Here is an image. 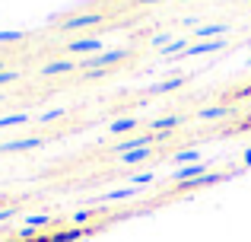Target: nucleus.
I'll use <instances>...</instances> for the list:
<instances>
[{"instance_id":"obj_30","label":"nucleus","mask_w":251,"mask_h":242,"mask_svg":"<svg viewBox=\"0 0 251 242\" xmlns=\"http://www.w3.org/2000/svg\"><path fill=\"white\" fill-rule=\"evenodd\" d=\"M178 3H184V0H178Z\"/></svg>"},{"instance_id":"obj_10","label":"nucleus","mask_w":251,"mask_h":242,"mask_svg":"<svg viewBox=\"0 0 251 242\" xmlns=\"http://www.w3.org/2000/svg\"><path fill=\"white\" fill-rule=\"evenodd\" d=\"M201 150H175V153H172V162H175L178 169L181 166H194V162H201Z\"/></svg>"},{"instance_id":"obj_12","label":"nucleus","mask_w":251,"mask_h":242,"mask_svg":"<svg viewBox=\"0 0 251 242\" xmlns=\"http://www.w3.org/2000/svg\"><path fill=\"white\" fill-rule=\"evenodd\" d=\"M184 86L181 77H172V80H162V83H153V86H147V96H162V93H172V89Z\"/></svg>"},{"instance_id":"obj_3","label":"nucleus","mask_w":251,"mask_h":242,"mask_svg":"<svg viewBox=\"0 0 251 242\" xmlns=\"http://www.w3.org/2000/svg\"><path fill=\"white\" fill-rule=\"evenodd\" d=\"M102 13H83V16H67L61 19V32H74V29H86V26H99Z\"/></svg>"},{"instance_id":"obj_26","label":"nucleus","mask_w":251,"mask_h":242,"mask_svg":"<svg viewBox=\"0 0 251 242\" xmlns=\"http://www.w3.org/2000/svg\"><path fill=\"white\" fill-rule=\"evenodd\" d=\"M16 236H19V239H35V236H38V233H35V230H32V226H23V230H19V233H16Z\"/></svg>"},{"instance_id":"obj_8","label":"nucleus","mask_w":251,"mask_h":242,"mask_svg":"<svg viewBox=\"0 0 251 242\" xmlns=\"http://www.w3.org/2000/svg\"><path fill=\"white\" fill-rule=\"evenodd\" d=\"M92 233V226H67V230L54 233L48 242H76V239H86Z\"/></svg>"},{"instance_id":"obj_2","label":"nucleus","mask_w":251,"mask_h":242,"mask_svg":"<svg viewBox=\"0 0 251 242\" xmlns=\"http://www.w3.org/2000/svg\"><path fill=\"white\" fill-rule=\"evenodd\" d=\"M229 175H232V172H229ZM229 175H223V172H207V175H201V179H191V182H175L169 194H181V191H191V188H210V185H220V182H226Z\"/></svg>"},{"instance_id":"obj_27","label":"nucleus","mask_w":251,"mask_h":242,"mask_svg":"<svg viewBox=\"0 0 251 242\" xmlns=\"http://www.w3.org/2000/svg\"><path fill=\"white\" fill-rule=\"evenodd\" d=\"M16 211H19V207H3V211H0V223L10 220V217H16Z\"/></svg>"},{"instance_id":"obj_16","label":"nucleus","mask_w":251,"mask_h":242,"mask_svg":"<svg viewBox=\"0 0 251 242\" xmlns=\"http://www.w3.org/2000/svg\"><path fill=\"white\" fill-rule=\"evenodd\" d=\"M134 128H137V118H130V115H127V118L111 121V124H108V134L118 137V134H127V131H134Z\"/></svg>"},{"instance_id":"obj_15","label":"nucleus","mask_w":251,"mask_h":242,"mask_svg":"<svg viewBox=\"0 0 251 242\" xmlns=\"http://www.w3.org/2000/svg\"><path fill=\"white\" fill-rule=\"evenodd\" d=\"M229 112H232L229 106H210V108H201L197 118H201V121H216V118H226Z\"/></svg>"},{"instance_id":"obj_6","label":"nucleus","mask_w":251,"mask_h":242,"mask_svg":"<svg viewBox=\"0 0 251 242\" xmlns=\"http://www.w3.org/2000/svg\"><path fill=\"white\" fill-rule=\"evenodd\" d=\"M143 188L137 185H121V188H111V191L99 194V204H108V201H124V198H134V194H140Z\"/></svg>"},{"instance_id":"obj_17","label":"nucleus","mask_w":251,"mask_h":242,"mask_svg":"<svg viewBox=\"0 0 251 242\" xmlns=\"http://www.w3.org/2000/svg\"><path fill=\"white\" fill-rule=\"evenodd\" d=\"M147 156H153V153H150V147H143V150H130V153H121L118 160H121L124 166H140Z\"/></svg>"},{"instance_id":"obj_4","label":"nucleus","mask_w":251,"mask_h":242,"mask_svg":"<svg viewBox=\"0 0 251 242\" xmlns=\"http://www.w3.org/2000/svg\"><path fill=\"white\" fill-rule=\"evenodd\" d=\"M194 35L201 38V42H216V38H226V35H229V26H226V23L201 26V29H194Z\"/></svg>"},{"instance_id":"obj_18","label":"nucleus","mask_w":251,"mask_h":242,"mask_svg":"<svg viewBox=\"0 0 251 242\" xmlns=\"http://www.w3.org/2000/svg\"><path fill=\"white\" fill-rule=\"evenodd\" d=\"M184 118L181 115H166V118H156V121H150V131H166V128H178Z\"/></svg>"},{"instance_id":"obj_19","label":"nucleus","mask_w":251,"mask_h":242,"mask_svg":"<svg viewBox=\"0 0 251 242\" xmlns=\"http://www.w3.org/2000/svg\"><path fill=\"white\" fill-rule=\"evenodd\" d=\"M13 124H29V112H16V115H3L0 128H13Z\"/></svg>"},{"instance_id":"obj_28","label":"nucleus","mask_w":251,"mask_h":242,"mask_svg":"<svg viewBox=\"0 0 251 242\" xmlns=\"http://www.w3.org/2000/svg\"><path fill=\"white\" fill-rule=\"evenodd\" d=\"M134 3H162V0H134Z\"/></svg>"},{"instance_id":"obj_9","label":"nucleus","mask_w":251,"mask_h":242,"mask_svg":"<svg viewBox=\"0 0 251 242\" xmlns=\"http://www.w3.org/2000/svg\"><path fill=\"white\" fill-rule=\"evenodd\" d=\"M156 140V134H147V137H130V140H121L115 147V153L121 156V153H130V150H143V147H150V143Z\"/></svg>"},{"instance_id":"obj_29","label":"nucleus","mask_w":251,"mask_h":242,"mask_svg":"<svg viewBox=\"0 0 251 242\" xmlns=\"http://www.w3.org/2000/svg\"><path fill=\"white\" fill-rule=\"evenodd\" d=\"M245 166H251V150H245Z\"/></svg>"},{"instance_id":"obj_24","label":"nucleus","mask_w":251,"mask_h":242,"mask_svg":"<svg viewBox=\"0 0 251 242\" xmlns=\"http://www.w3.org/2000/svg\"><path fill=\"white\" fill-rule=\"evenodd\" d=\"M13 80H19L16 70H0V86H6V83H13Z\"/></svg>"},{"instance_id":"obj_25","label":"nucleus","mask_w":251,"mask_h":242,"mask_svg":"<svg viewBox=\"0 0 251 242\" xmlns=\"http://www.w3.org/2000/svg\"><path fill=\"white\" fill-rule=\"evenodd\" d=\"M89 217H92V211H76V214H74V226H83Z\"/></svg>"},{"instance_id":"obj_11","label":"nucleus","mask_w":251,"mask_h":242,"mask_svg":"<svg viewBox=\"0 0 251 242\" xmlns=\"http://www.w3.org/2000/svg\"><path fill=\"white\" fill-rule=\"evenodd\" d=\"M99 48H102V42H99V38H76V42L67 45L70 54H86V51H99Z\"/></svg>"},{"instance_id":"obj_5","label":"nucleus","mask_w":251,"mask_h":242,"mask_svg":"<svg viewBox=\"0 0 251 242\" xmlns=\"http://www.w3.org/2000/svg\"><path fill=\"white\" fill-rule=\"evenodd\" d=\"M42 137H19V140H6V143H0V153H16V150H35V147H42Z\"/></svg>"},{"instance_id":"obj_20","label":"nucleus","mask_w":251,"mask_h":242,"mask_svg":"<svg viewBox=\"0 0 251 242\" xmlns=\"http://www.w3.org/2000/svg\"><path fill=\"white\" fill-rule=\"evenodd\" d=\"M178 51H188V42H184V38H175V42H169L166 48L159 51L162 57H172V54H178Z\"/></svg>"},{"instance_id":"obj_14","label":"nucleus","mask_w":251,"mask_h":242,"mask_svg":"<svg viewBox=\"0 0 251 242\" xmlns=\"http://www.w3.org/2000/svg\"><path fill=\"white\" fill-rule=\"evenodd\" d=\"M76 64L74 61H48L42 67V77H57V74H70V70H74Z\"/></svg>"},{"instance_id":"obj_1","label":"nucleus","mask_w":251,"mask_h":242,"mask_svg":"<svg viewBox=\"0 0 251 242\" xmlns=\"http://www.w3.org/2000/svg\"><path fill=\"white\" fill-rule=\"evenodd\" d=\"M124 57H127V48H115V51H105V54H89L80 67L86 74H89V70H105V67H111V64H121Z\"/></svg>"},{"instance_id":"obj_7","label":"nucleus","mask_w":251,"mask_h":242,"mask_svg":"<svg viewBox=\"0 0 251 242\" xmlns=\"http://www.w3.org/2000/svg\"><path fill=\"white\" fill-rule=\"evenodd\" d=\"M207 175V162H194V166H181L172 172V182H191V179H201Z\"/></svg>"},{"instance_id":"obj_23","label":"nucleus","mask_w":251,"mask_h":242,"mask_svg":"<svg viewBox=\"0 0 251 242\" xmlns=\"http://www.w3.org/2000/svg\"><path fill=\"white\" fill-rule=\"evenodd\" d=\"M48 214H35V217H29V220H25V226H32V230H35V226H45V223H48Z\"/></svg>"},{"instance_id":"obj_22","label":"nucleus","mask_w":251,"mask_h":242,"mask_svg":"<svg viewBox=\"0 0 251 242\" xmlns=\"http://www.w3.org/2000/svg\"><path fill=\"white\" fill-rule=\"evenodd\" d=\"M19 38H25L23 29H0V45L3 42H19Z\"/></svg>"},{"instance_id":"obj_13","label":"nucleus","mask_w":251,"mask_h":242,"mask_svg":"<svg viewBox=\"0 0 251 242\" xmlns=\"http://www.w3.org/2000/svg\"><path fill=\"white\" fill-rule=\"evenodd\" d=\"M220 48H226V38H216V42H201V45H194V48H188V51H184V57H194V54H210V51H220Z\"/></svg>"},{"instance_id":"obj_21","label":"nucleus","mask_w":251,"mask_h":242,"mask_svg":"<svg viewBox=\"0 0 251 242\" xmlns=\"http://www.w3.org/2000/svg\"><path fill=\"white\" fill-rule=\"evenodd\" d=\"M64 115H67V108H64V106H57V108H45V112L38 115V121H45V124H48V121H57V118H64Z\"/></svg>"}]
</instances>
